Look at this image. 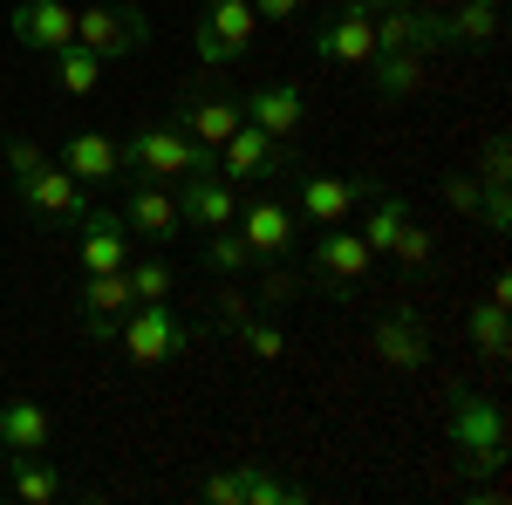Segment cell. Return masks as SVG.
Returning <instances> with one entry per match:
<instances>
[{
	"mask_svg": "<svg viewBox=\"0 0 512 505\" xmlns=\"http://www.w3.org/2000/svg\"><path fill=\"white\" fill-rule=\"evenodd\" d=\"M123 178H158V185H178V178H219V151L185 137L178 123L164 130H137L130 144H117Z\"/></svg>",
	"mask_w": 512,
	"mask_h": 505,
	"instance_id": "6da1fadb",
	"label": "cell"
},
{
	"mask_svg": "<svg viewBox=\"0 0 512 505\" xmlns=\"http://www.w3.org/2000/svg\"><path fill=\"white\" fill-rule=\"evenodd\" d=\"M7 164H14V178H21V205H28L35 219H48V226H76L82 212H89V185H76V178L41 151V144L14 137V144H7Z\"/></svg>",
	"mask_w": 512,
	"mask_h": 505,
	"instance_id": "7a4b0ae2",
	"label": "cell"
},
{
	"mask_svg": "<svg viewBox=\"0 0 512 505\" xmlns=\"http://www.w3.org/2000/svg\"><path fill=\"white\" fill-rule=\"evenodd\" d=\"M117 335H123V355H130L137 369H158V362H171V355L198 349V328L171 308V301H137Z\"/></svg>",
	"mask_w": 512,
	"mask_h": 505,
	"instance_id": "3957f363",
	"label": "cell"
},
{
	"mask_svg": "<svg viewBox=\"0 0 512 505\" xmlns=\"http://www.w3.org/2000/svg\"><path fill=\"white\" fill-rule=\"evenodd\" d=\"M444 424H451V444L465 451V471H499V465H506V410H499L492 396L458 389Z\"/></svg>",
	"mask_w": 512,
	"mask_h": 505,
	"instance_id": "277c9868",
	"label": "cell"
},
{
	"mask_svg": "<svg viewBox=\"0 0 512 505\" xmlns=\"http://www.w3.org/2000/svg\"><path fill=\"white\" fill-rule=\"evenodd\" d=\"M376 267V253H369V239L349 233V226H328L315 239V253H308V280H315L328 301H355V287L369 280Z\"/></svg>",
	"mask_w": 512,
	"mask_h": 505,
	"instance_id": "5b68a950",
	"label": "cell"
},
{
	"mask_svg": "<svg viewBox=\"0 0 512 505\" xmlns=\"http://www.w3.org/2000/svg\"><path fill=\"white\" fill-rule=\"evenodd\" d=\"M76 41L96 62H117V55H137V48L151 41V21H144V7H82Z\"/></svg>",
	"mask_w": 512,
	"mask_h": 505,
	"instance_id": "8992f818",
	"label": "cell"
},
{
	"mask_svg": "<svg viewBox=\"0 0 512 505\" xmlns=\"http://www.w3.org/2000/svg\"><path fill=\"white\" fill-rule=\"evenodd\" d=\"M274 171H294L287 137H267V130L239 123L233 137L219 144V178H226V185H253V178H274Z\"/></svg>",
	"mask_w": 512,
	"mask_h": 505,
	"instance_id": "52a82bcc",
	"label": "cell"
},
{
	"mask_svg": "<svg viewBox=\"0 0 512 505\" xmlns=\"http://www.w3.org/2000/svg\"><path fill=\"white\" fill-rule=\"evenodd\" d=\"M253 0H212V14L198 21V35H192V48H198V62L205 69H226V62H239L246 55V41H253Z\"/></svg>",
	"mask_w": 512,
	"mask_h": 505,
	"instance_id": "ba28073f",
	"label": "cell"
},
{
	"mask_svg": "<svg viewBox=\"0 0 512 505\" xmlns=\"http://www.w3.org/2000/svg\"><path fill=\"white\" fill-rule=\"evenodd\" d=\"M315 55L321 62H355V69H369V62H376V14H369L362 0H349L335 21L315 28Z\"/></svg>",
	"mask_w": 512,
	"mask_h": 505,
	"instance_id": "9c48e42d",
	"label": "cell"
},
{
	"mask_svg": "<svg viewBox=\"0 0 512 505\" xmlns=\"http://www.w3.org/2000/svg\"><path fill=\"white\" fill-rule=\"evenodd\" d=\"M76 260H82V273H117V267H130V226H123L117 212H82L76 219Z\"/></svg>",
	"mask_w": 512,
	"mask_h": 505,
	"instance_id": "30bf717a",
	"label": "cell"
},
{
	"mask_svg": "<svg viewBox=\"0 0 512 505\" xmlns=\"http://www.w3.org/2000/svg\"><path fill=\"white\" fill-rule=\"evenodd\" d=\"M130 233H144V239H178L185 233V212H178V192L171 185H158V178H137L130 185V198H123V212H117Z\"/></svg>",
	"mask_w": 512,
	"mask_h": 505,
	"instance_id": "8fae6325",
	"label": "cell"
},
{
	"mask_svg": "<svg viewBox=\"0 0 512 505\" xmlns=\"http://www.w3.org/2000/svg\"><path fill=\"white\" fill-rule=\"evenodd\" d=\"M7 28H14L21 48L55 55V48H69V41H76V7H62V0H21V7L7 14Z\"/></svg>",
	"mask_w": 512,
	"mask_h": 505,
	"instance_id": "7c38bea8",
	"label": "cell"
},
{
	"mask_svg": "<svg viewBox=\"0 0 512 505\" xmlns=\"http://www.w3.org/2000/svg\"><path fill=\"white\" fill-rule=\"evenodd\" d=\"M233 233L253 246V260H287V246H294V212L274 205V198H253V205L233 212Z\"/></svg>",
	"mask_w": 512,
	"mask_h": 505,
	"instance_id": "4fadbf2b",
	"label": "cell"
},
{
	"mask_svg": "<svg viewBox=\"0 0 512 505\" xmlns=\"http://www.w3.org/2000/svg\"><path fill=\"white\" fill-rule=\"evenodd\" d=\"M376 355H383L390 369H403V376H417V369L431 362V335H424L417 308H403V301H396V308L376 321Z\"/></svg>",
	"mask_w": 512,
	"mask_h": 505,
	"instance_id": "5bb4252c",
	"label": "cell"
},
{
	"mask_svg": "<svg viewBox=\"0 0 512 505\" xmlns=\"http://www.w3.org/2000/svg\"><path fill=\"white\" fill-rule=\"evenodd\" d=\"M137 308V294H130V273H82V321H89V335H117L123 314Z\"/></svg>",
	"mask_w": 512,
	"mask_h": 505,
	"instance_id": "9a60e30c",
	"label": "cell"
},
{
	"mask_svg": "<svg viewBox=\"0 0 512 505\" xmlns=\"http://www.w3.org/2000/svg\"><path fill=\"white\" fill-rule=\"evenodd\" d=\"M239 117L253 123V130H267V137H294V130L308 123V96H301L294 82H267V89H253V96L239 103Z\"/></svg>",
	"mask_w": 512,
	"mask_h": 505,
	"instance_id": "2e32d148",
	"label": "cell"
},
{
	"mask_svg": "<svg viewBox=\"0 0 512 505\" xmlns=\"http://www.w3.org/2000/svg\"><path fill=\"white\" fill-rule=\"evenodd\" d=\"M62 171H69L76 185H89V192H96V185H117V178H123L117 144H110L103 130H76V137L62 144Z\"/></svg>",
	"mask_w": 512,
	"mask_h": 505,
	"instance_id": "e0dca14e",
	"label": "cell"
},
{
	"mask_svg": "<svg viewBox=\"0 0 512 505\" xmlns=\"http://www.w3.org/2000/svg\"><path fill=\"white\" fill-rule=\"evenodd\" d=\"M185 192H178V212H185V226H198V233H219V226H233L239 212V192L226 185V178H178Z\"/></svg>",
	"mask_w": 512,
	"mask_h": 505,
	"instance_id": "ac0fdd59",
	"label": "cell"
},
{
	"mask_svg": "<svg viewBox=\"0 0 512 505\" xmlns=\"http://www.w3.org/2000/svg\"><path fill=\"white\" fill-rule=\"evenodd\" d=\"M0 471H7V485H14V499H21V505H55V499H62V471L48 465L41 451H7Z\"/></svg>",
	"mask_w": 512,
	"mask_h": 505,
	"instance_id": "d6986e66",
	"label": "cell"
},
{
	"mask_svg": "<svg viewBox=\"0 0 512 505\" xmlns=\"http://www.w3.org/2000/svg\"><path fill=\"white\" fill-rule=\"evenodd\" d=\"M239 123H246V117H239V96H198V103H185V110H178V130H185V137H198V144H212V151L233 137Z\"/></svg>",
	"mask_w": 512,
	"mask_h": 505,
	"instance_id": "ffe728a7",
	"label": "cell"
},
{
	"mask_svg": "<svg viewBox=\"0 0 512 505\" xmlns=\"http://www.w3.org/2000/svg\"><path fill=\"white\" fill-rule=\"evenodd\" d=\"M48 437H55V424L41 403H28V396L0 403V451H48Z\"/></svg>",
	"mask_w": 512,
	"mask_h": 505,
	"instance_id": "44dd1931",
	"label": "cell"
},
{
	"mask_svg": "<svg viewBox=\"0 0 512 505\" xmlns=\"http://www.w3.org/2000/svg\"><path fill=\"white\" fill-rule=\"evenodd\" d=\"M355 205V178H301V212L315 219V226H342Z\"/></svg>",
	"mask_w": 512,
	"mask_h": 505,
	"instance_id": "7402d4cb",
	"label": "cell"
},
{
	"mask_svg": "<svg viewBox=\"0 0 512 505\" xmlns=\"http://www.w3.org/2000/svg\"><path fill=\"white\" fill-rule=\"evenodd\" d=\"M437 28H444V48H458V41H499V0H465V7L437 14Z\"/></svg>",
	"mask_w": 512,
	"mask_h": 505,
	"instance_id": "603a6c76",
	"label": "cell"
},
{
	"mask_svg": "<svg viewBox=\"0 0 512 505\" xmlns=\"http://www.w3.org/2000/svg\"><path fill=\"white\" fill-rule=\"evenodd\" d=\"M233 478H239V505H301L308 499V485H287V478H274L267 465H233Z\"/></svg>",
	"mask_w": 512,
	"mask_h": 505,
	"instance_id": "cb8c5ba5",
	"label": "cell"
},
{
	"mask_svg": "<svg viewBox=\"0 0 512 505\" xmlns=\"http://www.w3.org/2000/svg\"><path fill=\"white\" fill-rule=\"evenodd\" d=\"M403 219H410V205H403V192H383L369 198V219H362V239H369V253H390L396 233H403Z\"/></svg>",
	"mask_w": 512,
	"mask_h": 505,
	"instance_id": "d4e9b609",
	"label": "cell"
},
{
	"mask_svg": "<svg viewBox=\"0 0 512 505\" xmlns=\"http://www.w3.org/2000/svg\"><path fill=\"white\" fill-rule=\"evenodd\" d=\"M369 69H376L369 82H376L383 96H417V82H424V62H417V48H383Z\"/></svg>",
	"mask_w": 512,
	"mask_h": 505,
	"instance_id": "484cf974",
	"label": "cell"
},
{
	"mask_svg": "<svg viewBox=\"0 0 512 505\" xmlns=\"http://www.w3.org/2000/svg\"><path fill=\"white\" fill-rule=\"evenodd\" d=\"M55 82H62V96H96V82H103V62L69 41V48H55Z\"/></svg>",
	"mask_w": 512,
	"mask_h": 505,
	"instance_id": "4316f807",
	"label": "cell"
},
{
	"mask_svg": "<svg viewBox=\"0 0 512 505\" xmlns=\"http://www.w3.org/2000/svg\"><path fill=\"white\" fill-rule=\"evenodd\" d=\"M294 301H308V267H274L253 287V308H294Z\"/></svg>",
	"mask_w": 512,
	"mask_h": 505,
	"instance_id": "83f0119b",
	"label": "cell"
},
{
	"mask_svg": "<svg viewBox=\"0 0 512 505\" xmlns=\"http://www.w3.org/2000/svg\"><path fill=\"white\" fill-rule=\"evenodd\" d=\"M472 342H478V355H492V362L512 349V328H506V308H499V301H478L472 308Z\"/></svg>",
	"mask_w": 512,
	"mask_h": 505,
	"instance_id": "f1b7e54d",
	"label": "cell"
},
{
	"mask_svg": "<svg viewBox=\"0 0 512 505\" xmlns=\"http://www.w3.org/2000/svg\"><path fill=\"white\" fill-rule=\"evenodd\" d=\"M233 328H239V349H253L260 362H280V355H287V335H280L267 314H253V308H246V314L233 321Z\"/></svg>",
	"mask_w": 512,
	"mask_h": 505,
	"instance_id": "f546056e",
	"label": "cell"
},
{
	"mask_svg": "<svg viewBox=\"0 0 512 505\" xmlns=\"http://www.w3.org/2000/svg\"><path fill=\"white\" fill-rule=\"evenodd\" d=\"M205 267H212L219 280H226V273L253 267V246H246V239H239L233 226H219V233H205Z\"/></svg>",
	"mask_w": 512,
	"mask_h": 505,
	"instance_id": "4dcf8cb0",
	"label": "cell"
},
{
	"mask_svg": "<svg viewBox=\"0 0 512 505\" xmlns=\"http://www.w3.org/2000/svg\"><path fill=\"white\" fill-rule=\"evenodd\" d=\"M396 267L403 273H417V267H431L437 260V239H431V226H417V219H403V233H396Z\"/></svg>",
	"mask_w": 512,
	"mask_h": 505,
	"instance_id": "1f68e13d",
	"label": "cell"
},
{
	"mask_svg": "<svg viewBox=\"0 0 512 505\" xmlns=\"http://www.w3.org/2000/svg\"><path fill=\"white\" fill-rule=\"evenodd\" d=\"M130 294H137V301H171V287H178V273L164 267V260H130Z\"/></svg>",
	"mask_w": 512,
	"mask_h": 505,
	"instance_id": "d6a6232c",
	"label": "cell"
},
{
	"mask_svg": "<svg viewBox=\"0 0 512 505\" xmlns=\"http://www.w3.org/2000/svg\"><path fill=\"white\" fill-rule=\"evenodd\" d=\"M437 192H444V205H451V212H465V219H472L478 198H485V185H478V178H465V171H444V178H437Z\"/></svg>",
	"mask_w": 512,
	"mask_h": 505,
	"instance_id": "836d02e7",
	"label": "cell"
},
{
	"mask_svg": "<svg viewBox=\"0 0 512 505\" xmlns=\"http://www.w3.org/2000/svg\"><path fill=\"white\" fill-rule=\"evenodd\" d=\"M478 185H512V151H506V137H485V164H478Z\"/></svg>",
	"mask_w": 512,
	"mask_h": 505,
	"instance_id": "e575fe53",
	"label": "cell"
},
{
	"mask_svg": "<svg viewBox=\"0 0 512 505\" xmlns=\"http://www.w3.org/2000/svg\"><path fill=\"white\" fill-rule=\"evenodd\" d=\"M478 212H485V226H492V233H506V226H512V185H485Z\"/></svg>",
	"mask_w": 512,
	"mask_h": 505,
	"instance_id": "d590c367",
	"label": "cell"
},
{
	"mask_svg": "<svg viewBox=\"0 0 512 505\" xmlns=\"http://www.w3.org/2000/svg\"><path fill=\"white\" fill-rule=\"evenodd\" d=\"M198 492H205V505H239V478H233V471H212Z\"/></svg>",
	"mask_w": 512,
	"mask_h": 505,
	"instance_id": "8d00e7d4",
	"label": "cell"
},
{
	"mask_svg": "<svg viewBox=\"0 0 512 505\" xmlns=\"http://www.w3.org/2000/svg\"><path fill=\"white\" fill-rule=\"evenodd\" d=\"M253 14H260V21H294L301 0H253Z\"/></svg>",
	"mask_w": 512,
	"mask_h": 505,
	"instance_id": "74e56055",
	"label": "cell"
},
{
	"mask_svg": "<svg viewBox=\"0 0 512 505\" xmlns=\"http://www.w3.org/2000/svg\"><path fill=\"white\" fill-rule=\"evenodd\" d=\"M246 314V294L239 287H219V321H239Z\"/></svg>",
	"mask_w": 512,
	"mask_h": 505,
	"instance_id": "f35d334b",
	"label": "cell"
},
{
	"mask_svg": "<svg viewBox=\"0 0 512 505\" xmlns=\"http://www.w3.org/2000/svg\"><path fill=\"white\" fill-rule=\"evenodd\" d=\"M362 7H369V14H383V7H410V0H362Z\"/></svg>",
	"mask_w": 512,
	"mask_h": 505,
	"instance_id": "ab89813d",
	"label": "cell"
},
{
	"mask_svg": "<svg viewBox=\"0 0 512 505\" xmlns=\"http://www.w3.org/2000/svg\"><path fill=\"white\" fill-rule=\"evenodd\" d=\"M0 458H7V451H0Z\"/></svg>",
	"mask_w": 512,
	"mask_h": 505,
	"instance_id": "60d3db41",
	"label": "cell"
}]
</instances>
